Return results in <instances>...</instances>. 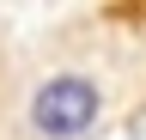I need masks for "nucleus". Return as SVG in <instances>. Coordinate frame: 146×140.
Listing matches in <instances>:
<instances>
[{
    "mask_svg": "<svg viewBox=\"0 0 146 140\" xmlns=\"http://www.w3.org/2000/svg\"><path fill=\"white\" fill-rule=\"evenodd\" d=\"M6 98H12V61H6V37H0V110H6Z\"/></svg>",
    "mask_w": 146,
    "mask_h": 140,
    "instance_id": "nucleus-2",
    "label": "nucleus"
},
{
    "mask_svg": "<svg viewBox=\"0 0 146 140\" xmlns=\"http://www.w3.org/2000/svg\"><path fill=\"white\" fill-rule=\"evenodd\" d=\"M104 116V85L79 73V67H61V73H43L18 104V140H79L98 128Z\"/></svg>",
    "mask_w": 146,
    "mask_h": 140,
    "instance_id": "nucleus-1",
    "label": "nucleus"
}]
</instances>
